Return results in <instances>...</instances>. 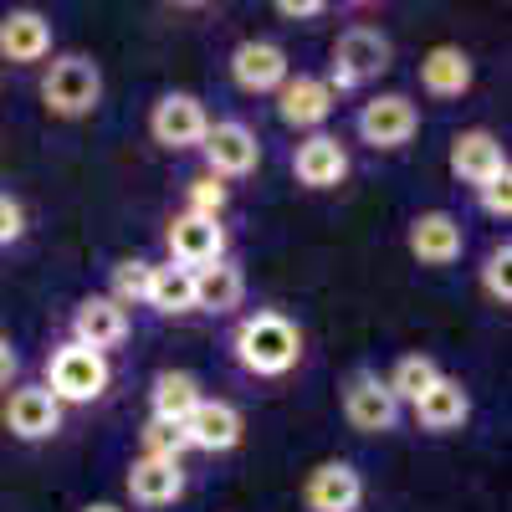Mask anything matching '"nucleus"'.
<instances>
[{
  "instance_id": "f257e3e1",
  "label": "nucleus",
  "mask_w": 512,
  "mask_h": 512,
  "mask_svg": "<svg viewBox=\"0 0 512 512\" xmlns=\"http://www.w3.org/2000/svg\"><path fill=\"white\" fill-rule=\"evenodd\" d=\"M236 364L256 379H282L297 369L303 359V333H297L292 318L282 313H251L241 328H236Z\"/></svg>"
},
{
  "instance_id": "f03ea898",
  "label": "nucleus",
  "mask_w": 512,
  "mask_h": 512,
  "mask_svg": "<svg viewBox=\"0 0 512 512\" xmlns=\"http://www.w3.org/2000/svg\"><path fill=\"white\" fill-rule=\"evenodd\" d=\"M108 379H113V369H108L103 354L82 349V344H62L47 359V384H41V390L57 405H93V400L108 395Z\"/></svg>"
},
{
  "instance_id": "7ed1b4c3",
  "label": "nucleus",
  "mask_w": 512,
  "mask_h": 512,
  "mask_svg": "<svg viewBox=\"0 0 512 512\" xmlns=\"http://www.w3.org/2000/svg\"><path fill=\"white\" fill-rule=\"evenodd\" d=\"M41 103H47V113L57 118H88L98 103H103V72L93 57L82 52H67L47 67V77H41Z\"/></svg>"
},
{
  "instance_id": "20e7f679",
  "label": "nucleus",
  "mask_w": 512,
  "mask_h": 512,
  "mask_svg": "<svg viewBox=\"0 0 512 512\" xmlns=\"http://www.w3.org/2000/svg\"><path fill=\"white\" fill-rule=\"evenodd\" d=\"M390 36L379 26H349L344 36L333 41V77H323L333 93H349V88H364L369 77H379L390 67Z\"/></svg>"
},
{
  "instance_id": "39448f33",
  "label": "nucleus",
  "mask_w": 512,
  "mask_h": 512,
  "mask_svg": "<svg viewBox=\"0 0 512 512\" xmlns=\"http://www.w3.org/2000/svg\"><path fill=\"white\" fill-rule=\"evenodd\" d=\"M200 154H205V175L241 180V175H251V169L262 164V139H256L241 118H226V123H210L205 128Z\"/></svg>"
},
{
  "instance_id": "423d86ee",
  "label": "nucleus",
  "mask_w": 512,
  "mask_h": 512,
  "mask_svg": "<svg viewBox=\"0 0 512 512\" xmlns=\"http://www.w3.org/2000/svg\"><path fill=\"white\" fill-rule=\"evenodd\" d=\"M344 420L364 436H384V431H395V420H400V400L390 395V384L374 369H359L344 384Z\"/></svg>"
},
{
  "instance_id": "0eeeda50",
  "label": "nucleus",
  "mask_w": 512,
  "mask_h": 512,
  "mask_svg": "<svg viewBox=\"0 0 512 512\" xmlns=\"http://www.w3.org/2000/svg\"><path fill=\"white\" fill-rule=\"evenodd\" d=\"M420 134V108L405 93H379L359 108V139L374 149H400Z\"/></svg>"
},
{
  "instance_id": "6e6552de",
  "label": "nucleus",
  "mask_w": 512,
  "mask_h": 512,
  "mask_svg": "<svg viewBox=\"0 0 512 512\" xmlns=\"http://www.w3.org/2000/svg\"><path fill=\"white\" fill-rule=\"evenodd\" d=\"M205 128H210V113L195 93H164L149 113V134L164 149H200Z\"/></svg>"
},
{
  "instance_id": "1a4fd4ad",
  "label": "nucleus",
  "mask_w": 512,
  "mask_h": 512,
  "mask_svg": "<svg viewBox=\"0 0 512 512\" xmlns=\"http://www.w3.org/2000/svg\"><path fill=\"white\" fill-rule=\"evenodd\" d=\"M164 241H169V262L190 267V272H200V267H210V262H221V256H226V231H221V221L190 216V210L169 221Z\"/></svg>"
},
{
  "instance_id": "9d476101",
  "label": "nucleus",
  "mask_w": 512,
  "mask_h": 512,
  "mask_svg": "<svg viewBox=\"0 0 512 512\" xmlns=\"http://www.w3.org/2000/svg\"><path fill=\"white\" fill-rule=\"evenodd\" d=\"M405 241H410V256L420 267H451L461 256V246H466V231H461V221L451 216V210H425V216L410 221Z\"/></svg>"
},
{
  "instance_id": "9b49d317",
  "label": "nucleus",
  "mask_w": 512,
  "mask_h": 512,
  "mask_svg": "<svg viewBox=\"0 0 512 512\" xmlns=\"http://www.w3.org/2000/svg\"><path fill=\"white\" fill-rule=\"evenodd\" d=\"M6 431L16 441H52L62 431V405L41 384H21L6 400Z\"/></svg>"
},
{
  "instance_id": "f8f14e48",
  "label": "nucleus",
  "mask_w": 512,
  "mask_h": 512,
  "mask_svg": "<svg viewBox=\"0 0 512 512\" xmlns=\"http://www.w3.org/2000/svg\"><path fill=\"white\" fill-rule=\"evenodd\" d=\"M303 502L313 512H354L364 502V477L354 472V461H323L303 482Z\"/></svg>"
},
{
  "instance_id": "ddd939ff",
  "label": "nucleus",
  "mask_w": 512,
  "mask_h": 512,
  "mask_svg": "<svg viewBox=\"0 0 512 512\" xmlns=\"http://www.w3.org/2000/svg\"><path fill=\"white\" fill-rule=\"evenodd\" d=\"M231 77L241 93H277L292 77V67H287V52L277 41H241L231 52Z\"/></svg>"
},
{
  "instance_id": "4468645a",
  "label": "nucleus",
  "mask_w": 512,
  "mask_h": 512,
  "mask_svg": "<svg viewBox=\"0 0 512 512\" xmlns=\"http://www.w3.org/2000/svg\"><path fill=\"white\" fill-rule=\"evenodd\" d=\"M451 175L461 185L482 190L487 180L507 175V154H502V144L487 134V128H466V134L451 139Z\"/></svg>"
},
{
  "instance_id": "2eb2a0df",
  "label": "nucleus",
  "mask_w": 512,
  "mask_h": 512,
  "mask_svg": "<svg viewBox=\"0 0 512 512\" xmlns=\"http://www.w3.org/2000/svg\"><path fill=\"white\" fill-rule=\"evenodd\" d=\"M128 338V308H118L113 297H82L77 313H72V344L108 354Z\"/></svg>"
},
{
  "instance_id": "dca6fc26",
  "label": "nucleus",
  "mask_w": 512,
  "mask_h": 512,
  "mask_svg": "<svg viewBox=\"0 0 512 512\" xmlns=\"http://www.w3.org/2000/svg\"><path fill=\"white\" fill-rule=\"evenodd\" d=\"M292 175H297V185H308V190H333V185H344V180H349V149L338 144L333 134H313V139L297 144Z\"/></svg>"
},
{
  "instance_id": "f3484780",
  "label": "nucleus",
  "mask_w": 512,
  "mask_h": 512,
  "mask_svg": "<svg viewBox=\"0 0 512 512\" xmlns=\"http://www.w3.org/2000/svg\"><path fill=\"white\" fill-rule=\"evenodd\" d=\"M190 451H236L241 446V410L226 400H200L180 425Z\"/></svg>"
},
{
  "instance_id": "a211bd4d",
  "label": "nucleus",
  "mask_w": 512,
  "mask_h": 512,
  "mask_svg": "<svg viewBox=\"0 0 512 512\" xmlns=\"http://www.w3.org/2000/svg\"><path fill=\"white\" fill-rule=\"evenodd\" d=\"M333 103H338V93L328 88L323 77H287L277 88V113H282L287 128H318V123H328Z\"/></svg>"
},
{
  "instance_id": "6ab92c4d",
  "label": "nucleus",
  "mask_w": 512,
  "mask_h": 512,
  "mask_svg": "<svg viewBox=\"0 0 512 512\" xmlns=\"http://www.w3.org/2000/svg\"><path fill=\"white\" fill-rule=\"evenodd\" d=\"M52 52V21L41 11H6L0 16V57L31 67Z\"/></svg>"
},
{
  "instance_id": "aec40b11",
  "label": "nucleus",
  "mask_w": 512,
  "mask_h": 512,
  "mask_svg": "<svg viewBox=\"0 0 512 512\" xmlns=\"http://www.w3.org/2000/svg\"><path fill=\"white\" fill-rule=\"evenodd\" d=\"M410 410H415V420L425 425V431H436V436H441V431H461V425H466V415H472V395H466V384H461V379L441 374V379H436Z\"/></svg>"
},
{
  "instance_id": "412c9836",
  "label": "nucleus",
  "mask_w": 512,
  "mask_h": 512,
  "mask_svg": "<svg viewBox=\"0 0 512 512\" xmlns=\"http://www.w3.org/2000/svg\"><path fill=\"white\" fill-rule=\"evenodd\" d=\"M128 497L139 507H169L185 497V472L180 461H159V456H139L128 466Z\"/></svg>"
},
{
  "instance_id": "4be33fe9",
  "label": "nucleus",
  "mask_w": 512,
  "mask_h": 512,
  "mask_svg": "<svg viewBox=\"0 0 512 512\" xmlns=\"http://www.w3.org/2000/svg\"><path fill=\"white\" fill-rule=\"evenodd\" d=\"M420 88L431 98H461L472 88V57L461 47H431L420 62Z\"/></svg>"
},
{
  "instance_id": "5701e85b",
  "label": "nucleus",
  "mask_w": 512,
  "mask_h": 512,
  "mask_svg": "<svg viewBox=\"0 0 512 512\" xmlns=\"http://www.w3.org/2000/svg\"><path fill=\"white\" fill-rule=\"evenodd\" d=\"M241 297H246V272L236 262H226V256L195 272V308L231 313V308H241Z\"/></svg>"
},
{
  "instance_id": "b1692460",
  "label": "nucleus",
  "mask_w": 512,
  "mask_h": 512,
  "mask_svg": "<svg viewBox=\"0 0 512 512\" xmlns=\"http://www.w3.org/2000/svg\"><path fill=\"white\" fill-rule=\"evenodd\" d=\"M200 400H205V395H200V379L185 374V369H164V374L154 379V395H149L154 420H164V425H185Z\"/></svg>"
},
{
  "instance_id": "393cba45",
  "label": "nucleus",
  "mask_w": 512,
  "mask_h": 512,
  "mask_svg": "<svg viewBox=\"0 0 512 512\" xmlns=\"http://www.w3.org/2000/svg\"><path fill=\"white\" fill-rule=\"evenodd\" d=\"M144 303L164 318H180V313H195V272L190 267H175V262H164L149 272V297Z\"/></svg>"
},
{
  "instance_id": "a878e982",
  "label": "nucleus",
  "mask_w": 512,
  "mask_h": 512,
  "mask_svg": "<svg viewBox=\"0 0 512 512\" xmlns=\"http://www.w3.org/2000/svg\"><path fill=\"white\" fill-rule=\"evenodd\" d=\"M441 379V369H436V359H425V354H405L395 369H390V395L400 400V405H415L425 390H431V384Z\"/></svg>"
},
{
  "instance_id": "bb28decb",
  "label": "nucleus",
  "mask_w": 512,
  "mask_h": 512,
  "mask_svg": "<svg viewBox=\"0 0 512 512\" xmlns=\"http://www.w3.org/2000/svg\"><path fill=\"white\" fill-rule=\"evenodd\" d=\"M149 262H139V256H128V262H118L113 267V303L118 308H134V303H144V297H149Z\"/></svg>"
},
{
  "instance_id": "cd10ccee",
  "label": "nucleus",
  "mask_w": 512,
  "mask_h": 512,
  "mask_svg": "<svg viewBox=\"0 0 512 512\" xmlns=\"http://www.w3.org/2000/svg\"><path fill=\"white\" fill-rule=\"evenodd\" d=\"M507 267H512V246L502 241V246L487 251V262H482V287H487V297H492L497 308L512 303V272Z\"/></svg>"
},
{
  "instance_id": "c85d7f7f",
  "label": "nucleus",
  "mask_w": 512,
  "mask_h": 512,
  "mask_svg": "<svg viewBox=\"0 0 512 512\" xmlns=\"http://www.w3.org/2000/svg\"><path fill=\"white\" fill-rule=\"evenodd\" d=\"M190 446H185V431L180 425H164V420H149L144 425V456H159V461H180Z\"/></svg>"
},
{
  "instance_id": "c756f323",
  "label": "nucleus",
  "mask_w": 512,
  "mask_h": 512,
  "mask_svg": "<svg viewBox=\"0 0 512 512\" xmlns=\"http://www.w3.org/2000/svg\"><path fill=\"white\" fill-rule=\"evenodd\" d=\"M221 210H226V185L216 175H195L190 180V216L221 221Z\"/></svg>"
},
{
  "instance_id": "7c9ffc66",
  "label": "nucleus",
  "mask_w": 512,
  "mask_h": 512,
  "mask_svg": "<svg viewBox=\"0 0 512 512\" xmlns=\"http://www.w3.org/2000/svg\"><path fill=\"white\" fill-rule=\"evenodd\" d=\"M477 200H482V210H487L492 221H507L512 216V169H507V175H497V180H487L477 190Z\"/></svg>"
},
{
  "instance_id": "2f4dec72",
  "label": "nucleus",
  "mask_w": 512,
  "mask_h": 512,
  "mask_svg": "<svg viewBox=\"0 0 512 512\" xmlns=\"http://www.w3.org/2000/svg\"><path fill=\"white\" fill-rule=\"evenodd\" d=\"M26 236V210L16 195H0V246H16Z\"/></svg>"
},
{
  "instance_id": "473e14b6",
  "label": "nucleus",
  "mask_w": 512,
  "mask_h": 512,
  "mask_svg": "<svg viewBox=\"0 0 512 512\" xmlns=\"http://www.w3.org/2000/svg\"><path fill=\"white\" fill-rule=\"evenodd\" d=\"M277 11L282 16H323L328 6H323V0H277Z\"/></svg>"
},
{
  "instance_id": "72a5a7b5",
  "label": "nucleus",
  "mask_w": 512,
  "mask_h": 512,
  "mask_svg": "<svg viewBox=\"0 0 512 512\" xmlns=\"http://www.w3.org/2000/svg\"><path fill=\"white\" fill-rule=\"evenodd\" d=\"M16 349H11V338L6 333H0V390H6V384H11V374H16Z\"/></svg>"
},
{
  "instance_id": "f704fd0d",
  "label": "nucleus",
  "mask_w": 512,
  "mask_h": 512,
  "mask_svg": "<svg viewBox=\"0 0 512 512\" xmlns=\"http://www.w3.org/2000/svg\"><path fill=\"white\" fill-rule=\"evenodd\" d=\"M82 512H123V507H113V502H88Z\"/></svg>"
}]
</instances>
